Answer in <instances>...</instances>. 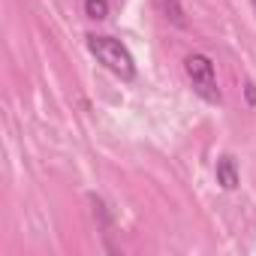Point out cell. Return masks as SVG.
<instances>
[{
    "instance_id": "6da1fadb",
    "label": "cell",
    "mask_w": 256,
    "mask_h": 256,
    "mask_svg": "<svg viewBox=\"0 0 256 256\" xmlns=\"http://www.w3.org/2000/svg\"><path fill=\"white\" fill-rule=\"evenodd\" d=\"M88 52L96 58V64H102L112 76H118L124 82H130L136 76V60H133L130 48L114 36H96V34L88 36Z\"/></svg>"
},
{
    "instance_id": "7a4b0ae2",
    "label": "cell",
    "mask_w": 256,
    "mask_h": 256,
    "mask_svg": "<svg viewBox=\"0 0 256 256\" xmlns=\"http://www.w3.org/2000/svg\"><path fill=\"white\" fill-rule=\"evenodd\" d=\"M184 72L190 78V88L193 94H199L205 102H220V88H217V72H214V64L208 54L202 52H193L184 58Z\"/></svg>"
},
{
    "instance_id": "3957f363",
    "label": "cell",
    "mask_w": 256,
    "mask_h": 256,
    "mask_svg": "<svg viewBox=\"0 0 256 256\" xmlns=\"http://www.w3.org/2000/svg\"><path fill=\"white\" fill-rule=\"evenodd\" d=\"M214 175H217V184H220L223 190H235V187H238V166H235V160H232L229 154H223V157L217 160Z\"/></svg>"
},
{
    "instance_id": "277c9868",
    "label": "cell",
    "mask_w": 256,
    "mask_h": 256,
    "mask_svg": "<svg viewBox=\"0 0 256 256\" xmlns=\"http://www.w3.org/2000/svg\"><path fill=\"white\" fill-rule=\"evenodd\" d=\"M84 12L94 22H102L108 16V0H84Z\"/></svg>"
}]
</instances>
